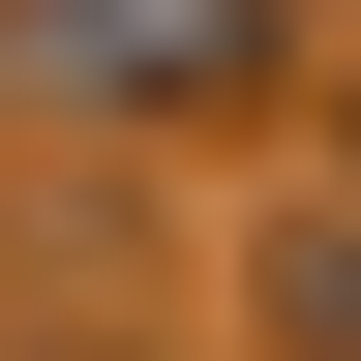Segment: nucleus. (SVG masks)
Wrapping results in <instances>:
<instances>
[{
	"mask_svg": "<svg viewBox=\"0 0 361 361\" xmlns=\"http://www.w3.org/2000/svg\"><path fill=\"white\" fill-rule=\"evenodd\" d=\"M61 61H90V90H211V61H241V0H61Z\"/></svg>",
	"mask_w": 361,
	"mask_h": 361,
	"instance_id": "obj_1",
	"label": "nucleus"
}]
</instances>
